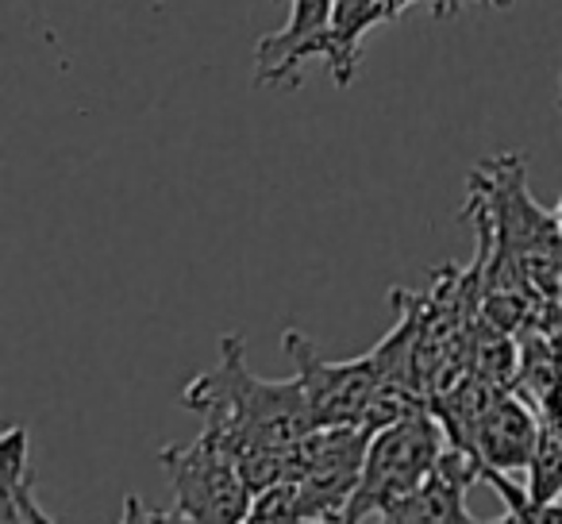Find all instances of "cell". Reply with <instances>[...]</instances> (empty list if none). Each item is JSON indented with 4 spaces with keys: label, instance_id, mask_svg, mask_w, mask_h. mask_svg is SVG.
<instances>
[{
    "label": "cell",
    "instance_id": "obj_12",
    "mask_svg": "<svg viewBox=\"0 0 562 524\" xmlns=\"http://www.w3.org/2000/svg\"><path fill=\"white\" fill-rule=\"evenodd\" d=\"M416 4H428V12H436V16H451V12L462 9V4H490V9H505L508 0H416Z\"/></svg>",
    "mask_w": 562,
    "mask_h": 524
},
{
    "label": "cell",
    "instance_id": "obj_1",
    "mask_svg": "<svg viewBox=\"0 0 562 524\" xmlns=\"http://www.w3.org/2000/svg\"><path fill=\"white\" fill-rule=\"evenodd\" d=\"M178 401L201 416L204 428L216 432L255 493L273 482H290L293 447L321 428L297 378H258L247 367V347L235 332L220 344L216 367L189 378Z\"/></svg>",
    "mask_w": 562,
    "mask_h": 524
},
{
    "label": "cell",
    "instance_id": "obj_7",
    "mask_svg": "<svg viewBox=\"0 0 562 524\" xmlns=\"http://www.w3.org/2000/svg\"><path fill=\"white\" fill-rule=\"evenodd\" d=\"M474 482H485L482 459L470 447L447 444L436 475L370 524H482L467 509V490Z\"/></svg>",
    "mask_w": 562,
    "mask_h": 524
},
{
    "label": "cell",
    "instance_id": "obj_11",
    "mask_svg": "<svg viewBox=\"0 0 562 524\" xmlns=\"http://www.w3.org/2000/svg\"><path fill=\"white\" fill-rule=\"evenodd\" d=\"M305 521V509H301L297 486L293 482H273L266 490L255 493L243 524H301Z\"/></svg>",
    "mask_w": 562,
    "mask_h": 524
},
{
    "label": "cell",
    "instance_id": "obj_14",
    "mask_svg": "<svg viewBox=\"0 0 562 524\" xmlns=\"http://www.w3.org/2000/svg\"><path fill=\"white\" fill-rule=\"evenodd\" d=\"M493 524H528V521H524V516L516 513V509H508V513L501 516V521H493Z\"/></svg>",
    "mask_w": 562,
    "mask_h": 524
},
{
    "label": "cell",
    "instance_id": "obj_13",
    "mask_svg": "<svg viewBox=\"0 0 562 524\" xmlns=\"http://www.w3.org/2000/svg\"><path fill=\"white\" fill-rule=\"evenodd\" d=\"M301 524H359V521H347V516H316V521H301Z\"/></svg>",
    "mask_w": 562,
    "mask_h": 524
},
{
    "label": "cell",
    "instance_id": "obj_9",
    "mask_svg": "<svg viewBox=\"0 0 562 524\" xmlns=\"http://www.w3.org/2000/svg\"><path fill=\"white\" fill-rule=\"evenodd\" d=\"M416 0H339L336 16H331V32L324 43V63L331 70V81L347 89L359 74L362 43L378 24H390L401 12L413 9Z\"/></svg>",
    "mask_w": 562,
    "mask_h": 524
},
{
    "label": "cell",
    "instance_id": "obj_6",
    "mask_svg": "<svg viewBox=\"0 0 562 524\" xmlns=\"http://www.w3.org/2000/svg\"><path fill=\"white\" fill-rule=\"evenodd\" d=\"M339 0H285V24L262 35L255 51V81L262 89H297L301 66L324 58Z\"/></svg>",
    "mask_w": 562,
    "mask_h": 524
},
{
    "label": "cell",
    "instance_id": "obj_5",
    "mask_svg": "<svg viewBox=\"0 0 562 524\" xmlns=\"http://www.w3.org/2000/svg\"><path fill=\"white\" fill-rule=\"evenodd\" d=\"M367 447H370V432L362 424L316 428L313 436L293 447L290 482L297 486L305 521H316V516H347L355 490H359Z\"/></svg>",
    "mask_w": 562,
    "mask_h": 524
},
{
    "label": "cell",
    "instance_id": "obj_8",
    "mask_svg": "<svg viewBox=\"0 0 562 524\" xmlns=\"http://www.w3.org/2000/svg\"><path fill=\"white\" fill-rule=\"evenodd\" d=\"M539 428H543L539 409L528 398L508 390L477 424L470 451L482 459L485 475H516V470H528L539 444Z\"/></svg>",
    "mask_w": 562,
    "mask_h": 524
},
{
    "label": "cell",
    "instance_id": "obj_17",
    "mask_svg": "<svg viewBox=\"0 0 562 524\" xmlns=\"http://www.w3.org/2000/svg\"><path fill=\"white\" fill-rule=\"evenodd\" d=\"M559 93H562V81H559Z\"/></svg>",
    "mask_w": 562,
    "mask_h": 524
},
{
    "label": "cell",
    "instance_id": "obj_16",
    "mask_svg": "<svg viewBox=\"0 0 562 524\" xmlns=\"http://www.w3.org/2000/svg\"><path fill=\"white\" fill-rule=\"evenodd\" d=\"M559 324H562V301H559Z\"/></svg>",
    "mask_w": 562,
    "mask_h": 524
},
{
    "label": "cell",
    "instance_id": "obj_18",
    "mask_svg": "<svg viewBox=\"0 0 562 524\" xmlns=\"http://www.w3.org/2000/svg\"><path fill=\"white\" fill-rule=\"evenodd\" d=\"M559 267H562V263H559Z\"/></svg>",
    "mask_w": 562,
    "mask_h": 524
},
{
    "label": "cell",
    "instance_id": "obj_3",
    "mask_svg": "<svg viewBox=\"0 0 562 524\" xmlns=\"http://www.w3.org/2000/svg\"><path fill=\"white\" fill-rule=\"evenodd\" d=\"M281 347L293 363V378L305 390L313 416L321 428H336V424H362L367 421L370 401L378 398L385 382H401L393 375V359L385 339H378L367 355H355V359L331 363L316 352V344L301 328H285ZM408 386V382H401ZM416 390V386H413Z\"/></svg>",
    "mask_w": 562,
    "mask_h": 524
},
{
    "label": "cell",
    "instance_id": "obj_15",
    "mask_svg": "<svg viewBox=\"0 0 562 524\" xmlns=\"http://www.w3.org/2000/svg\"><path fill=\"white\" fill-rule=\"evenodd\" d=\"M554 220H559V232H562V197H559V204H554Z\"/></svg>",
    "mask_w": 562,
    "mask_h": 524
},
{
    "label": "cell",
    "instance_id": "obj_2",
    "mask_svg": "<svg viewBox=\"0 0 562 524\" xmlns=\"http://www.w3.org/2000/svg\"><path fill=\"white\" fill-rule=\"evenodd\" d=\"M447 444L451 439H447L439 416L431 413V405L370 432L367 462H362V478L351 509H347V521L370 524L382 513H390L397 501H405L413 490H420L436 475Z\"/></svg>",
    "mask_w": 562,
    "mask_h": 524
},
{
    "label": "cell",
    "instance_id": "obj_10",
    "mask_svg": "<svg viewBox=\"0 0 562 524\" xmlns=\"http://www.w3.org/2000/svg\"><path fill=\"white\" fill-rule=\"evenodd\" d=\"M524 493H528V501H539V505L562 498V416H543Z\"/></svg>",
    "mask_w": 562,
    "mask_h": 524
},
{
    "label": "cell",
    "instance_id": "obj_4",
    "mask_svg": "<svg viewBox=\"0 0 562 524\" xmlns=\"http://www.w3.org/2000/svg\"><path fill=\"white\" fill-rule=\"evenodd\" d=\"M166 478L173 490V509L196 524H243L255 490L239 470L235 455L220 444L216 432L201 428V436L189 444L158 447Z\"/></svg>",
    "mask_w": 562,
    "mask_h": 524
}]
</instances>
